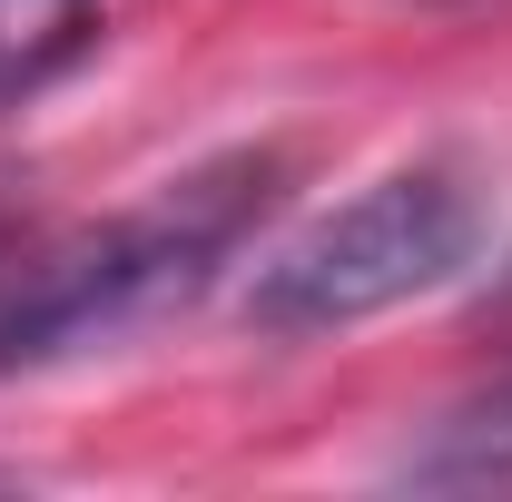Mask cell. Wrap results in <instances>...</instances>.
<instances>
[{"label":"cell","mask_w":512,"mask_h":502,"mask_svg":"<svg viewBox=\"0 0 512 502\" xmlns=\"http://www.w3.org/2000/svg\"><path fill=\"white\" fill-rule=\"evenodd\" d=\"M276 197V158H217L109 227H20L0 217V375L79 355L99 335L158 325L237 256Z\"/></svg>","instance_id":"1"},{"label":"cell","mask_w":512,"mask_h":502,"mask_svg":"<svg viewBox=\"0 0 512 502\" xmlns=\"http://www.w3.org/2000/svg\"><path fill=\"white\" fill-rule=\"evenodd\" d=\"M99 30V0H0V99H30L60 79Z\"/></svg>","instance_id":"4"},{"label":"cell","mask_w":512,"mask_h":502,"mask_svg":"<svg viewBox=\"0 0 512 502\" xmlns=\"http://www.w3.org/2000/svg\"><path fill=\"white\" fill-rule=\"evenodd\" d=\"M483 247V188L463 168H394L365 197L325 207L256 266L247 325L256 335H335L365 315L453 286Z\"/></svg>","instance_id":"2"},{"label":"cell","mask_w":512,"mask_h":502,"mask_svg":"<svg viewBox=\"0 0 512 502\" xmlns=\"http://www.w3.org/2000/svg\"><path fill=\"white\" fill-rule=\"evenodd\" d=\"M493 315H503V325H512V286H503V296H493Z\"/></svg>","instance_id":"5"},{"label":"cell","mask_w":512,"mask_h":502,"mask_svg":"<svg viewBox=\"0 0 512 502\" xmlns=\"http://www.w3.org/2000/svg\"><path fill=\"white\" fill-rule=\"evenodd\" d=\"M394 483H414V493H512V384L453 404L444 424L394 463Z\"/></svg>","instance_id":"3"}]
</instances>
